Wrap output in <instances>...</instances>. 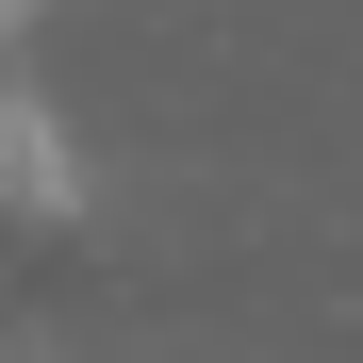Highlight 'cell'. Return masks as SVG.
Instances as JSON below:
<instances>
[{
	"mask_svg": "<svg viewBox=\"0 0 363 363\" xmlns=\"http://www.w3.org/2000/svg\"><path fill=\"white\" fill-rule=\"evenodd\" d=\"M17 33H33V0H0V50H17Z\"/></svg>",
	"mask_w": 363,
	"mask_h": 363,
	"instance_id": "2",
	"label": "cell"
},
{
	"mask_svg": "<svg viewBox=\"0 0 363 363\" xmlns=\"http://www.w3.org/2000/svg\"><path fill=\"white\" fill-rule=\"evenodd\" d=\"M0 215L17 231H83V133L50 83H0Z\"/></svg>",
	"mask_w": 363,
	"mask_h": 363,
	"instance_id": "1",
	"label": "cell"
}]
</instances>
